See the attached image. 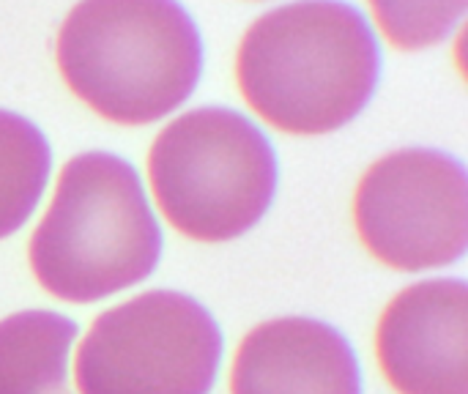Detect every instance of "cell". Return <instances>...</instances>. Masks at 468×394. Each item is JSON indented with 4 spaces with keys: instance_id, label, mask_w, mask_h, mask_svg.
I'll use <instances>...</instances> for the list:
<instances>
[{
    "instance_id": "obj_1",
    "label": "cell",
    "mask_w": 468,
    "mask_h": 394,
    "mask_svg": "<svg viewBox=\"0 0 468 394\" xmlns=\"http://www.w3.org/2000/svg\"><path fill=\"white\" fill-rule=\"evenodd\" d=\"M378 80L365 16L340 0H296L258 16L236 52L244 101L285 134H329L359 115Z\"/></svg>"
},
{
    "instance_id": "obj_2",
    "label": "cell",
    "mask_w": 468,
    "mask_h": 394,
    "mask_svg": "<svg viewBox=\"0 0 468 394\" xmlns=\"http://www.w3.org/2000/svg\"><path fill=\"white\" fill-rule=\"evenodd\" d=\"M69 91L104 121L145 126L173 112L200 77V36L176 0H80L58 30Z\"/></svg>"
},
{
    "instance_id": "obj_3",
    "label": "cell",
    "mask_w": 468,
    "mask_h": 394,
    "mask_svg": "<svg viewBox=\"0 0 468 394\" xmlns=\"http://www.w3.org/2000/svg\"><path fill=\"white\" fill-rule=\"evenodd\" d=\"M159 252L162 233L140 176L104 151L63 165L27 244L36 282L71 304H90L137 285L156 269Z\"/></svg>"
},
{
    "instance_id": "obj_4",
    "label": "cell",
    "mask_w": 468,
    "mask_h": 394,
    "mask_svg": "<svg viewBox=\"0 0 468 394\" xmlns=\"http://www.w3.org/2000/svg\"><path fill=\"white\" fill-rule=\"evenodd\" d=\"M162 217L186 239L219 244L247 233L271 206L277 159L250 118L200 107L167 123L148 151Z\"/></svg>"
},
{
    "instance_id": "obj_5",
    "label": "cell",
    "mask_w": 468,
    "mask_h": 394,
    "mask_svg": "<svg viewBox=\"0 0 468 394\" xmlns=\"http://www.w3.org/2000/svg\"><path fill=\"white\" fill-rule=\"evenodd\" d=\"M222 335L195 299L148 291L101 313L74 357L80 394H208Z\"/></svg>"
},
{
    "instance_id": "obj_6",
    "label": "cell",
    "mask_w": 468,
    "mask_h": 394,
    "mask_svg": "<svg viewBox=\"0 0 468 394\" xmlns=\"http://www.w3.org/2000/svg\"><path fill=\"white\" fill-rule=\"evenodd\" d=\"M365 250L395 272L455 263L468 244V184L458 159L406 148L373 162L354 195Z\"/></svg>"
},
{
    "instance_id": "obj_7",
    "label": "cell",
    "mask_w": 468,
    "mask_h": 394,
    "mask_svg": "<svg viewBox=\"0 0 468 394\" xmlns=\"http://www.w3.org/2000/svg\"><path fill=\"white\" fill-rule=\"evenodd\" d=\"M376 357L398 394H468V288L428 280L400 291L381 313Z\"/></svg>"
},
{
    "instance_id": "obj_8",
    "label": "cell",
    "mask_w": 468,
    "mask_h": 394,
    "mask_svg": "<svg viewBox=\"0 0 468 394\" xmlns=\"http://www.w3.org/2000/svg\"><path fill=\"white\" fill-rule=\"evenodd\" d=\"M230 394H362V381L354 351L332 326L277 318L241 340Z\"/></svg>"
},
{
    "instance_id": "obj_9",
    "label": "cell",
    "mask_w": 468,
    "mask_h": 394,
    "mask_svg": "<svg viewBox=\"0 0 468 394\" xmlns=\"http://www.w3.org/2000/svg\"><path fill=\"white\" fill-rule=\"evenodd\" d=\"M77 326L47 310L0 321V394H74L69 357Z\"/></svg>"
},
{
    "instance_id": "obj_10",
    "label": "cell",
    "mask_w": 468,
    "mask_h": 394,
    "mask_svg": "<svg viewBox=\"0 0 468 394\" xmlns=\"http://www.w3.org/2000/svg\"><path fill=\"white\" fill-rule=\"evenodd\" d=\"M49 178V145L22 115L0 110V239L16 233Z\"/></svg>"
},
{
    "instance_id": "obj_11",
    "label": "cell",
    "mask_w": 468,
    "mask_h": 394,
    "mask_svg": "<svg viewBox=\"0 0 468 394\" xmlns=\"http://www.w3.org/2000/svg\"><path fill=\"white\" fill-rule=\"evenodd\" d=\"M384 38L406 52L433 47L450 36L466 0H367Z\"/></svg>"
}]
</instances>
